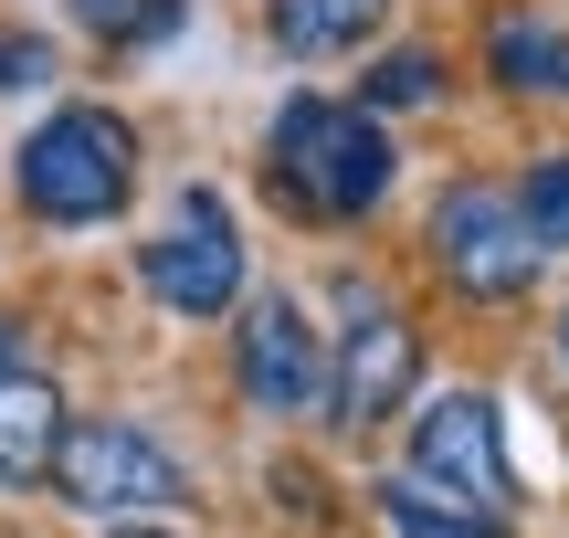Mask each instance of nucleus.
I'll return each instance as SVG.
<instances>
[{"mask_svg":"<svg viewBox=\"0 0 569 538\" xmlns=\"http://www.w3.org/2000/svg\"><path fill=\"white\" fill-rule=\"evenodd\" d=\"M517 222L538 232V253H569V148L517 169Z\"/></svg>","mask_w":569,"mask_h":538,"instance_id":"14","label":"nucleus"},{"mask_svg":"<svg viewBox=\"0 0 569 538\" xmlns=\"http://www.w3.org/2000/svg\"><path fill=\"white\" fill-rule=\"evenodd\" d=\"M138 286L169 317H232L243 307V232H232V211L211 190H180V211L138 243Z\"/></svg>","mask_w":569,"mask_h":538,"instance_id":"8","label":"nucleus"},{"mask_svg":"<svg viewBox=\"0 0 569 538\" xmlns=\"http://www.w3.org/2000/svg\"><path fill=\"white\" fill-rule=\"evenodd\" d=\"M138 127L117 106H53L32 138L11 148V201L32 211L42 232H96L138 201Z\"/></svg>","mask_w":569,"mask_h":538,"instance_id":"2","label":"nucleus"},{"mask_svg":"<svg viewBox=\"0 0 569 538\" xmlns=\"http://www.w3.org/2000/svg\"><path fill=\"white\" fill-rule=\"evenodd\" d=\"M369 507H380V538H507V528H486V518H475V507L432 497L422 476H401V465L369 486Z\"/></svg>","mask_w":569,"mask_h":538,"instance_id":"12","label":"nucleus"},{"mask_svg":"<svg viewBox=\"0 0 569 538\" xmlns=\"http://www.w3.org/2000/svg\"><path fill=\"white\" fill-rule=\"evenodd\" d=\"M411 380H422V328L390 307L380 286H348L338 296V328H327V434H380L401 422Z\"/></svg>","mask_w":569,"mask_h":538,"instance_id":"5","label":"nucleus"},{"mask_svg":"<svg viewBox=\"0 0 569 538\" xmlns=\"http://www.w3.org/2000/svg\"><path fill=\"white\" fill-rule=\"evenodd\" d=\"M63 391L42 370H11L0 380V486H53V455H63Z\"/></svg>","mask_w":569,"mask_h":538,"instance_id":"9","label":"nucleus"},{"mask_svg":"<svg viewBox=\"0 0 569 538\" xmlns=\"http://www.w3.org/2000/svg\"><path fill=\"white\" fill-rule=\"evenodd\" d=\"M559 370H569V307H559Z\"/></svg>","mask_w":569,"mask_h":538,"instance_id":"19","label":"nucleus"},{"mask_svg":"<svg viewBox=\"0 0 569 538\" xmlns=\"http://www.w3.org/2000/svg\"><path fill=\"white\" fill-rule=\"evenodd\" d=\"M74 21L96 42H117V53H138V42H169V32H180V0H74Z\"/></svg>","mask_w":569,"mask_h":538,"instance_id":"15","label":"nucleus"},{"mask_svg":"<svg viewBox=\"0 0 569 538\" xmlns=\"http://www.w3.org/2000/svg\"><path fill=\"white\" fill-rule=\"evenodd\" d=\"M390 169H401L390 127L359 117L348 96H296L264 127V190L296 211V222H317V232L369 222V211L390 201Z\"/></svg>","mask_w":569,"mask_h":538,"instance_id":"1","label":"nucleus"},{"mask_svg":"<svg viewBox=\"0 0 569 538\" xmlns=\"http://www.w3.org/2000/svg\"><path fill=\"white\" fill-rule=\"evenodd\" d=\"M232 380L264 422H327V328L306 317V296H243V338H232Z\"/></svg>","mask_w":569,"mask_h":538,"instance_id":"7","label":"nucleus"},{"mask_svg":"<svg viewBox=\"0 0 569 538\" xmlns=\"http://www.w3.org/2000/svg\"><path fill=\"white\" fill-rule=\"evenodd\" d=\"M486 74L507 96H569V21L549 11H496L486 21Z\"/></svg>","mask_w":569,"mask_h":538,"instance_id":"10","label":"nucleus"},{"mask_svg":"<svg viewBox=\"0 0 569 538\" xmlns=\"http://www.w3.org/2000/svg\"><path fill=\"white\" fill-rule=\"evenodd\" d=\"M348 106H359V117H422V106H443V53H432V42H411V53H380V63H369V74H359V96H348Z\"/></svg>","mask_w":569,"mask_h":538,"instance_id":"13","label":"nucleus"},{"mask_svg":"<svg viewBox=\"0 0 569 538\" xmlns=\"http://www.w3.org/2000/svg\"><path fill=\"white\" fill-rule=\"evenodd\" d=\"M422 253H432V275H443L465 307H517V296L549 275V253L517 222L507 180H453L443 201H432V222H422Z\"/></svg>","mask_w":569,"mask_h":538,"instance_id":"4","label":"nucleus"},{"mask_svg":"<svg viewBox=\"0 0 569 538\" xmlns=\"http://www.w3.org/2000/svg\"><path fill=\"white\" fill-rule=\"evenodd\" d=\"M53 497L96 528H169L190 507V465L127 412H74L53 455Z\"/></svg>","mask_w":569,"mask_h":538,"instance_id":"3","label":"nucleus"},{"mask_svg":"<svg viewBox=\"0 0 569 538\" xmlns=\"http://www.w3.org/2000/svg\"><path fill=\"white\" fill-rule=\"evenodd\" d=\"M401 476H422L432 497H453V507H475L486 528H507L517 518L507 412H496L486 391H432V401H411V455H401Z\"/></svg>","mask_w":569,"mask_h":538,"instance_id":"6","label":"nucleus"},{"mask_svg":"<svg viewBox=\"0 0 569 538\" xmlns=\"http://www.w3.org/2000/svg\"><path fill=\"white\" fill-rule=\"evenodd\" d=\"M21 84H53V42L0 32V96H21Z\"/></svg>","mask_w":569,"mask_h":538,"instance_id":"16","label":"nucleus"},{"mask_svg":"<svg viewBox=\"0 0 569 538\" xmlns=\"http://www.w3.org/2000/svg\"><path fill=\"white\" fill-rule=\"evenodd\" d=\"M106 538H180V528H106Z\"/></svg>","mask_w":569,"mask_h":538,"instance_id":"18","label":"nucleus"},{"mask_svg":"<svg viewBox=\"0 0 569 538\" xmlns=\"http://www.w3.org/2000/svg\"><path fill=\"white\" fill-rule=\"evenodd\" d=\"M264 21H274V42L296 63H327V53H359V42L390 21V0H274Z\"/></svg>","mask_w":569,"mask_h":538,"instance_id":"11","label":"nucleus"},{"mask_svg":"<svg viewBox=\"0 0 569 538\" xmlns=\"http://www.w3.org/2000/svg\"><path fill=\"white\" fill-rule=\"evenodd\" d=\"M11 370H32V359H21V317H0V380Z\"/></svg>","mask_w":569,"mask_h":538,"instance_id":"17","label":"nucleus"}]
</instances>
